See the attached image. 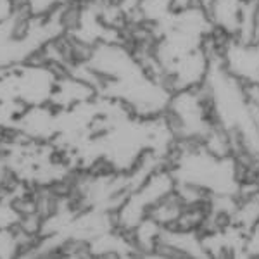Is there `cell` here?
I'll list each match as a JSON object with an SVG mask.
<instances>
[{"label": "cell", "instance_id": "1", "mask_svg": "<svg viewBox=\"0 0 259 259\" xmlns=\"http://www.w3.org/2000/svg\"><path fill=\"white\" fill-rule=\"evenodd\" d=\"M175 183L190 185L199 190H212L216 194H228L235 182V168L230 159H221L212 152L190 150L178 159L177 171L171 173Z\"/></svg>", "mask_w": 259, "mask_h": 259}, {"label": "cell", "instance_id": "2", "mask_svg": "<svg viewBox=\"0 0 259 259\" xmlns=\"http://www.w3.org/2000/svg\"><path fill=\"white\" fill-rule=\"evenodd\" d=\"M168 109L171 112L177 132L185 137L202 135L209 130L206 121V104L197 94V87L189 90H180L169 99Z\"/></svg>", "mask_w": 259, "mask_h": 259}, {"label": "cell", "instance_id": "3", "mask_svg": "<svg viewBox=\"0 0 259 259\" xmlns=\"http://www.w3.org/2000/svg\"><path fill=\"white\" fill-rule=\"evenodd\" d=\"M245 250L250 256H259V221L250 228V235L245 242Z\"/></svg>", "mask_w": 259, "mask_h": 259}, {"label": "cell", "instance_id": "4", "mask_svg": "<svg viewBox=\"0 0 259 259\" xmlns=\"http://www.w3.org/2000/svg\"><path fill=\"white\" fill-rule=\"evenodd\" d=\"M259 41V0H257V7H256V18H254V36H252V44Z\"/></svg>", "mask_w": 259, "mask_h": 259}, {"label": "cell", "instance_id": "5", "mask_svg": "<svg viewBox=\"0 0 259 259\" xmlns=\"http://www.w3.org/2000/svg\"><path fill=\"white\" fill-rule=\"evenodd\" d=\"M211 2H212V0H199V4L204 7V9H207V7H209V4H211Z\"/></svg>", "mask_w": 259, "mask_h": 259}]
</instances>
